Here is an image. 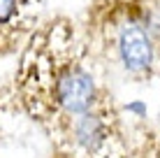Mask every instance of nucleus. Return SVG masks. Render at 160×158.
Wrapping results in <instances>:
<instances>
[{"label": "nucleus", "mask_w": 160, "mask_h": 158, "mask_svg": "<svg viewBox=\"0 0 160 158\" xmlns=\"http://www.w3.org/2000/svg\"><path fill=\"white\" fill-rule=\"evenodd\" d=\"M60 158H72V154H58Z\"/></svg>", "instance_id": "20e7f679"}, {"label": "nucleus", "mask_w": 160, "mask_h": 158, "mask_svg": "<svg viewBox=\"0 0 160 158\" xmlns=\"http://www.w3.org/2000/svg\"><path fill=\"white\" fill-rule=\"evenodd\" d=\"M42 0H0V58L16 54L37 28Z\"/></svg>", "instance_id": "7ed1b4c3"}, {"label": "nucleus", "mask_w": 160, "mask_h": 158, "mask_svg": "<svg viewBox=\"0 0 160 158\" xmlns=\"http://www.w3.org/2000/svg\"><path fill=\"white\" fill-rule=\"evenodd\" d=\"M14 81L21 107L63 144L81 116L112 100L93 74L86 42L68 19L32 30Z\"/></svg>", "instance_id": "f257e3e1"}, {"label": "nucleus", "mask_w": 160, "mask_h": 158, "mask_svg": "<svg viewBox=\"0 0 160 158\" xmlns=\"http://www.w3.org/2000/svg\"><path fill=\"white\" fill-rule=\"evenodd\" d=\"M100 21V37L104 47L112 49L123 70L135 77H148L156 68L158 44L146 9L128 0H112Z\"/></svg>", "instance_id": "f03ea898"}]
</instances>
